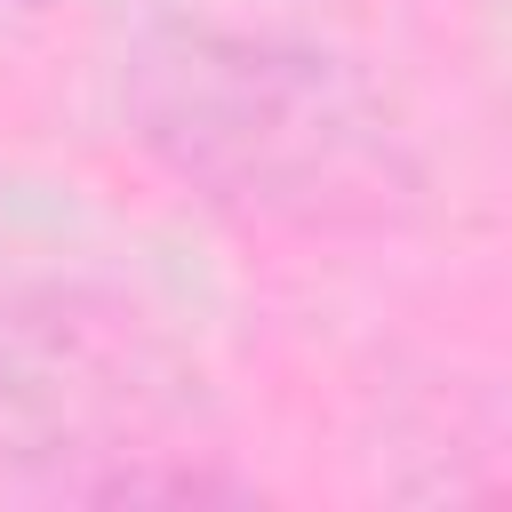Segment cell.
I'll list each match as a JSON object with an SVG mask.
<instances>
[{
  "mask_svg": "<svg viewBox=\"0 0 512 512\" xmlns=\"http://www.w3.org/2000/svg\"><path fill=\"white\" fill-rule=\"evenodd\" d=\"M16 8H56V0H16Z\"/></svg>",
  "mask_w": 512,
  "mask_h": 512,
  "instance_id": "cell-2",
  "label": "cell"
},
{
  "mask_svg": "<svg viewBox=\"0 0 512 512\" xmlns=\"http://www.w3.org/2000/svg\"><path fill=\"white\" fill-rule=\"evenodd\" d=\"M128 136L216 216L368 240L424 208V160L360 64L288 32L160 24L120 80Z\"/></svg>",
  "mask_w": 512,
  "mask_h": 512,
  "instance_id": "cell-1",
  "label": "cell"
}]
</instances>
